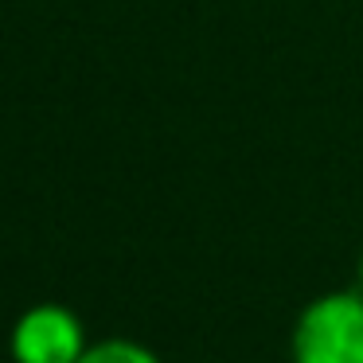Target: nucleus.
I'll use <instances>...</instances> for the list:
<instances>
[{
    "instance_id": "f03ea898",
    "label": "nucleus",
    "mask_w": 363,
    "mask_h": 363,
    "mask_svg": "<svg viewBox=\"0 0 363 363\" xmlns=\"http://www.w3.org/2000/svg\"><path fill=\"white\" fill-rule=\"evenodd\" d=\"M90 347L86 320L71 305L40 301L12 320L9 359L12 363H79Z\"/></svg>"
},
{
    "instance_id": "7ed1b4c3",
    "label": "nucleus",
    "mask_w": 363,
    "mask_h": 363,
    "mask_svg": "<svg viewBox=\"0 0 363 363\" xmlns=\"http://www.w3.org/2000/svg\"><path fill=\"white\" fill-rule=\"evenodd\" d=\"M79 363H164L160 352H152L145 340L133 336H102V340H90L86 355Z\"/></svg>"
},
{
    "instance_id": "20e7f679",
    "label": "nucleus",
    "mask_w": 363,
    "mask_h": 363,
    "mask_svg": "<svg viewBox=\"0 0 363 363\" xmlns=\"http://www.w3.org/2000/svg\"><path fill=\"white\" fill-rule=\"evenodd\" d=\"M355 285L363 289V250H359V266H355Z\"/></svg>"
},
{
    "instance_id": "f257e3e1",
    "label": "nucleus",
    "mask_w": 363,
    "mask_h": 363,
    "mask_svg": "<svg viewBox=\"0 0 363 363\" xmlns=\"http://www.w3.org/2000/svg\"><path fill=\"white\" fill-rule=\"evenodd\" d=\"M289 363H363V289H324L289 328Z\"/></svg>"
}]
</instances>
